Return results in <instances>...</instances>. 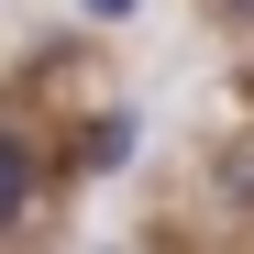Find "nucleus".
Returning a JSON list of instances; mask_svg holds the SVG:
<instances>
[{
	"label": "nucleus",
	"instance_id": "nucleus-1",
	"mask_svg": "<svg viewBox=\"0 0 254 254\" xmlns=\"http://www.w3.org/2000/svg\"><path fill=\"white\" fill-rule=\"evenodd\" d=\"M33 210H45V144L22 122H0V243L33 232Z\"/></svg>",
	"mask_w": 254,
	"mask_h": 254
},
{
	"label": "nucleus",
	"instance_id": "nucleus-2",
	"mask_svg": "<svg viewBox=\"0 0 254 254\" xmlns=\"http://www.w3.org/2000/svg\"><path fill=\"white\" fill-rule=\"evenodd\" d=\"M77 11H89V22H133L144 0H77Z\"/></svg>",
	"mask_w": 254,
	"mask_h": 254
},
{
	"label": "nucleus",
	"instance_id": "nucleus-3",
	"mask_svg": "<svg viewBox=\"0 0 254 254\" xmlns=\"http://www.w3.org/2000/svg\"><path fill=\"white\" fill-rule=\"evenodd\" d=\"M210 11H221V22H254V0H210Z\"/></svg>",
	"mask_w": 254,
	"mask_h": 254
}]
</instances>
